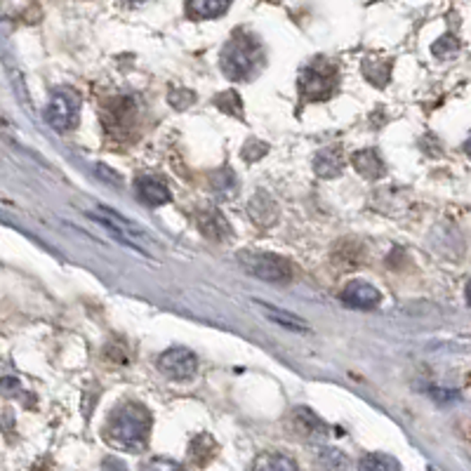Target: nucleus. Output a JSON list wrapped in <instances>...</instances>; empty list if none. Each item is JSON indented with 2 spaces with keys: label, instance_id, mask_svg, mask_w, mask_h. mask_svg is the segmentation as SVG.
<instances>
[{
  "label": "nucleus",
  "instance_id": "1",
  "mask_svg": "<svg viewBox=\"0 0 471 471\" xmlns=\"http://www.w3.org/2000/svg\"><path fill=\"white\" fill-rule=\"evenodd\" d=\"M151 432L149 410L140 403H123L107 424V436L111 443L125 450H141L147 446Z\"/></svg>",
  "mask_w": 471,
  "mask_h": 471
},
{
  "label": "nucleus",
  "instance_id": "2",
  "mask_svg": "<svg viewBox=\"0 0 471 471\" xmlns=\"http://www.w3.org/2000/svg\"><path fill=\"white\" fill-rule=\"evenodd\" d=\"M90 219H95L104 231L114 236L116 241L128 245V248L137 250L144 257H153V248H156V241L147 229H141L140 224H134L133 219L123 217L121 212L111 210V208H104V205H97L88 212Z\"/></svg>",
  "mask_w": 471,
  "mask_h": 471
},
{
  "label": "nucleus",
  "instance_id": "3",
  "mask_svg": "<svg viewBox=\"0 0 471 471\" xmlns=\"http://www.w3.org/2000/svg\"><path fill=\"white\" fill-rule=\"evenodd\" d=\"M260 55L257 40H253L250 36H234V40L222 52V71L234 81L248 78L257 69Z\"/></svg>",
  "mask_w": 471,
  "mask_h": 471
},
{
  "label": "nucleus",
  "instance_id": "4",
  "mask_svg": "<svg viewBox=\"0 0 471 471\" xmlns=\"http://www.w3.org/2000/svg\"><path fill=\"white\" fill-rule=\"evenodd\" d=\"M238 260H241V267L245 269L250 276H255V278L260 280L278 283V286L293 280V267H290V261L278 255H271V253H241Z\"/></svg>",
  "mask_w": 471,
  "mask_h": 471
},
{
  "label": "nucleus",
  "instance_id": "5",
  "mask_svg": "<svg viewBox=\"0 0 471 471\" xmlns=\"http://www.w3.org/2000/svg\"><path fill=\"white\" fill-rule=\"evenodd\" d=\"M335 88H338V69L328 64L325 59H319L302 71L300 90L309 99H328L335 92Z\"/></svg>",
  "mask_w": 471,
  "mask_h": 471
},
{
  "label": "nucleus",
  "instance_id": "6",
  "mask_svg": "<svg viewBox=\"0 0 471 471\" xmlns=\"http://www.w3.org/2000/svg\"><path fill=\"white\" fill-rule=\"evenodd\" d=\"M78 116H81V97L73 90H57L45 108V121L59 133L76 128Z\"/></svg>",
  "mask_w": 471,
  "mask_h": 471
},
{
  "label": "nucleus",
  "instance_id": "7",
  "mask_svg": "<svg viewBox=\"0 0 471 471\" xmlns=\"http://www.w3.org/2000/svg\"><path fill=\"white\" fill-rule=\"evenodd\" d=\"M158 368L172 380H189V377L196 375L198 358L193 351L184 349V347H175L158 358Z\"/></svg>",
  "mask_w": 471,
  "mask_h": 471
},
{
  "label": "nucleus",
  "instance_id": "8",
  "mask_svg": "<svg viewBox=\"0 0 471 471\" xmlns=\"http://www.w3.org/2000/svg\"><path fill=\"white\" fill-rule=\"evenodd\" d=\"M342 300L344 304L354 306V309H375L382 302V295L365 280H351L342 290Z\"/></svg>",
  "mask_w": 471,
  "mask_h": 471
},
{
  "label": "nucleus",
  "instance_id": "9",
  "mask_svg": "<svg viewBox=\"0 0 471 471\" xmlns=\"http://www.w3.org/2000/svg\"><path fill=\"white\" fill-rule=\"evenodd\" d=\"M137 193L144 203L158 208V205L170 203V189H167L166 179L156 177V175H147V177L137 179Z\"/></svg>",
  "mask_w": 471,
  "mask_h": 471
},
{
  "label": "nucleus",
  "instance_id": "10",
  "mask_svg": "<svg viewBox=\"0 0 471 471\" xmlns=\"http://www.w3.org/2000/svg\"><path fill=\"white\" fill-rule=\"evenodd\" d=\"M255 306L261 313H264V316H267L269 321H271V323L283 325V328H287V330H293V332H309V325H306L304 319L286 312V309H280V306L267 304V302H261V300H255Z\"/></svg>",
  "mask_w": 471,
  "mask_h": 471
},
{
  "label": "nucleus",
  "instance_id": "11",
  "mask_svg": "<svg viewBox=\"0 0 471 471\" xmlns=\"http://www.w3.org/2000/svg\"><path fill=\"white\" fill-rule=\"evenodd\" d=\"M342 167H344V160H342V153H339L338 149H323V151H319L316 160H313V170H316V175L323 179L338 177L339 172H342Z\"/></svg>",
  "mask_w": 471,
  "mask_h": 471
},
{
  "label": "nucleus",
  "instance_id": "12",
  "mask_svg": "<svg viewBox=\"0 0 471 471\" xmlns=\"http://www.w3.org/2000/svg\"><path fill=\"white\" fill-rule=\"evenodd\" d=\"M354 167H356L364 177L368 179H377L384 175V163L382 158L377 156L375 149H364V151L354 153Z\"/></svg>",
  "mask_w": 471,
  "mask_h": 471
},
{
  "label": "nucleus",
  "instance_id": "13",
  "mask_svg": "<svg viewBox=\"0 0 471 471\" xmlns=\"http://www.w3.org/2000/svg\"><path fill=\"white\" fill-rule=\"evenodd\" d=\"M231 0H189V13L196 20H215L229 10Z\"/></svg>",
  "mask_w": 471,
  "mask_h": 471
},
{
  "label": "nucleus",
  "instance_id": "14",
  "mask_svg": "<svg viewBox=\"0 0 471 471\" xmlns=\"http://www.w3.org/2000/svg\"><path fill=\"white\" fill-rule=\"evenodd\" d=\"M295 417H297V422L302 424V429H304L306 433H319V436H325L328 433V427H325V422L321 420L319 415L312 413V410H306V407H297L295 410Z\"/></svg>",
  "mask_w": 471,
  "mask_h": 471
},
{
  "label": "nucleus",
  "instance_id": "15",
  "mask_svg": "<svg viewBox=\"0 0 471 471\" xmlns=\"http://www.w3.org/2000/svg\"><path fill=\"white\" fill-rule=\"evenodd\" d=\"M358 467L364 471H398L401 465L396 462L394 458H389V455H382V452H375V455H368L358 462Z\"/></svg>",
  "mask_w": 471,
  "mask_h": 471
},
{
  "label": "nucleus",
  "instance_id": "16",
  "mask_svg": "<svg viewBox=\"0 0 471 471\" xmlns=\"http://www.w3.org/2000/svg\"><path fill=\"white\" fill-rule=\"evenodd\" d=\"M255 469L293 471V469H297V462H295V459L283 458V455H264V458H260L255 462Z\"/></svg>",
  "mask_w": 471,
  "mask_h": 471
},
{
  "label": "nucleus",
  "instance_id": "17",
  "mask_svg": "<svg viewBox=\"0 0 471 471\" xmlns=\"http://www.w3.org/2000/svg\"><path fill=\"white\" fill-rule=\"evenodd\" d=\"M215 104L222 108V111H227V114H231V116H241L243 114L241 99H238V95H236V92H222V95L215 99Z\"/></svg>",
  "mask_w": 471,
  "mask_h": 471
},
{
  "label": "nucleus",
  "instance_id": "18",
  "mask_svg": "<svg viewBox=\"0 0 471 471\" xmlns=\"http://www.w3.org/2000/svg\"><path fill=\"white\" fill-rule=\"evenodd\" d=\"M319 462L325 467H332V469L347 467V458H344L339 450H335V448H323V450H319Z\"/></svg>",
  "mask_w": 471,
  "mask_h": 471
},
{
  "label": "nucleus",
  "instance_id": "19",
  "mask_svg": "<svg viewBox=\"0 0 471 471\" xmlns=\"http://www.w3.org/2000/svg\"><path fill=\"white\" fill-rule=\"evenodd\" d=\"M432 50H433V55H436V57L448 59V57H452V55H455V52L459 50V45H458V40H455V36H443V39H441L439 43L433 45Z\"/></svg>",
  "mask_w": 471,
  "mask_h": 471
},
{
  "label": "nucleus",
  "instance_id": "20",
  "mask_svg": "<svg viewBox=\"0 0 471 471\" xmlns=\"http://www.w3.org/2000/svg\"><path fill=\"white\" fill-rule=\"evenodd\" d=\"M465 151H467V156H471V140L465 144Z\"/></svg>",
  "mask_w": 471,
  "mask_h": 471
},
{
  "label": "nucleus",
  "instance_id": "21",
  "mask_svg": "<svg viewBox=\"0 0 471 471\" xmlns=\"http://www.w3.org/2000/svg\"><path fill=\"white\" fill-rule=\"evenodd\" d=\"M467 300H469V304H471V283L467 286Z\"/></svg>",
  "mask_w": 471,
  "mask_h": 471
}]
</instances>
